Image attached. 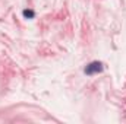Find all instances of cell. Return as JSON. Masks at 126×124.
Returning a JSON list of instances; mask_svg holds the SVG:
<instances>
[{
	"mask_svg": "<svg viewBox=\"0 0 126 124\" xmlns=\"http://www.w3.org/2000/svg\"><path fill=\"white\" fill-rule=\"evenodd\" d=\"M103 64L100 61H92L89 63L87 67H85V74H88V76H92V74H97V73H101L103 72Z\"/></svg>",
	"mask_w": 126,
	"mask_h": 124,
	"instance_id": "6da1fadb",
	"label": "cell"
},
{
	"mask_svg": "<svg viewBox=\"0 0 126 124\" xmlns=\"http://www.w3.org/2000/svg\"><path fill=\"white\" fill-rule=\"evenodd\" d=\"M23 16H25V18H27V19H32V18H34V16H35V13H34V10H31V9H25L23 12Z\"/></svg>",
	"mask_w": 126,
	"mask_h": 124,
	"instance_id": "7a4b0ae2",
	"label": "cell"
}]
</instances>
